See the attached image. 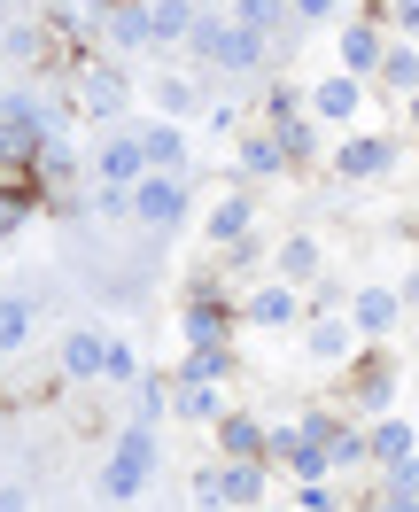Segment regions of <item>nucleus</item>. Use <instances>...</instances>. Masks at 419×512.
Wrapping results in <instances>:
<instances>
[{
  "label": "nucleus",
  "mask_w": 419,
  "mask_h": 512,
  "mask_svg": "<svg viewBox=\"0 0 419 512\" xmlns=\"http://www.w3.org/2000/svg\"><path fill=\"white\" fill-rule=\"evenodd\" d=\"M226 466V512H257L264 505V458H218Z\"/></svg>",
  "instance_id": "27"
},
{
  "label": "nucleus",
  "mask_w": 419,
  "mask_h": 512,
  "mask_svg": "<svg viewBox=\"0 0 419 512\" xmlns=\"http://www.w3.org/2000/svg\"><path fill=\"white\" fill-rule=\"evenodd\" d=\"M32 319H39V295H24V288L0 295V365L32 350Z\"/></svg>",
  "instance_id": "20"
},
{
  "label": "nucleus",
  "mask_w": 419,
  "mask_h": 512,
  "mask_svg": "<svg viewBox=\"0 0 419 512\" xmlns=\"http://www.w3.org/2000/svg\"><path fill=\"white\" fill-rule=\"evenodd\" d=\"M373 489H388V497H419V450H412V458H396V466H373Z\"/></svg>",
  "instance_id": "38"
},
{
  "label": "nucleus",
  "mask_w": 419,
  "mask_h": 512,
  "mask_svg": "<svg viewBox=\"0 0 419 512\" xmlns=\"http://www.w3.org/2000/svg\"><path fill=\"white\" fill-rule=\"evenodd\" d=\"M148 8H156V47H187L202 8H194V0H148Z\"/></svg>",
  "instance_id": "33"
},
{
  "label": "nucleus",
  "mask_w": 419,
  "mask_h": 512,
  "mask_svg": "<svg viewBox=\"0 0 419 512\" xmlns=\"http://www.w3.org/2000/svg\"><path fill=\"white\" fill-rule=\"evenodd\" d=\"M187 210H194V179H179V171H148L140 187H132V225L140 233H179L187 225Z\"/></svg>",
  "instance_id": "4"
},
{
  "label": "nucleus",
  "mask_w": 419,
  "mask_h": 512,
  "mask_svg": "<svg viewBox=\"0 0 419 512\" xmlns=\"http://www.w3.org/2000/svg\"><path fill=\"white\" fill-rule=\"evenodd\" d=\"M350 466H373V427H350V419H342V435H334V474H350Z\"/></svg>",
  "instance_id": "34"
},
{
  "label": "nucleus",
  "mask_w": 419,
  "mask_h": 512,
  "mask_svg": "<svg viewBox=\"0 0 419 512\" xmlns=\"http://www.w3.org/2000/svg\"><path fill=\"white\" fill-rule=\"evenodd\" d=\"M381 55H388V39H381L373 16L342 24V70H350V78H381Z\"/></svg>",
  "instance_id": "19"
},
{
  "label": "nucleus",
  "mask_w": 419,
  "mask_h": 512,
  "mask_svg": "<svg viewBox=\"0 0 419 512\" xmlns=\"http://www.w3.org/2000/svg\"><path fill=\"white\" fill-rule=\"evenodd\" d=\"M365 16H373V24H388L396 39H419V0H373Z\"/></svg>",
  "instance_id": "36"
},
{
  "label": "nucleus",
  "mask_w": 419,
  "mask_h": 512,
  "mask_svg": "<svg viewBox=\"0 0 419 512\" xmlns=\"http://www.w3.org/2000/svg\"><path fill=\"white\" fill-rule=\"evenodd\" d=\"M326 171H334L342 187L388 179V171H396V140H388V132H342V140H334V156H326Z\"/></svg>",
  "instance_id": "5"
},
{
  "label": "nucleus",
  "mask_w": 419,
  "mask_h": 512,
  "mask_svg": "<svg viewBox=\"0 0 419 512\" xmlns=\"http://www.w3.org/2000/svg\"><path fill=\"white\" fill-rule=\"evenodd\" d=\"M396 295H404V311H412V303H419V264H412V272H404V288H396Z\"/></svg>",
  "instance_id": "45"
},
{
  "label": "nucleus",
  "mask_w": 419,
  "mask_h": 512,
  "mask_svg": "<svg viewBox=\"0 0 419 512\" xmlns=\"http://www.w3.org/2000/svg\"><path fill=\"white\" fill-rule=\"evenodd\" d=\"M272 443H280V466H288L295 481H326V474H334V450H326V443H311V435H295V427H280Z\"/></svg>",
  "instance_id": "23"
},
{
  "label": "nucleus",
  "mask_w": 419,
  "mask_h": 512,
  "mask_svg": "<svg viewBox=\"0 0 419 512\" xmlns=\"http://www.w3.org/2000/svg\"><path fill=\"white\" fill-rule=\"evenodd\" d=\"M295 512H303V505H295Z\"/></svg>",
  "instance_id": "48"
},
{
  "label": "nucleus",
  "mask_w": 419,
  "mask_h": 512,
  "mask_svg": "<svg viewBox=\"0 0 419 512\" xmlns=\"http://www.w3.org/2000/svg\"><path fill=\"white\" fill-rule=\"evenodd\" d=\"M171 412L194 419V427H218V419H226V396H218V388H194V381H171Z\"/></svg>",
  "instance_id": "29"
},
{
  "label": "nucleus",
  "mask_w": 419,
  "mask_h": 512,
  "mask_svg": "<svg viewBox=\"0 0 419 512\" xmlns=\"http://www.w3.org/2000/svg\"><path fill=\"white\" fill-rule=\"evenodd\" d=\"M233 163H241V179H288V171H295L272 125H249V132H241V140H233Z\"/></svg>",
  "instance_id": "13"
},
{
  "label": "nucleus",
  "mask_w": 419,
  "mask_h": 512,
  "mask_svg": "<svg viewBox=\"0 0 419 512\" xmlns=\"http://www.w3.org/2000/svg\"><path fill=\"white\" fill-rule=\"evenodd\" d=\"M101 47H117V55H148V47H156V8H148V0H109Z\"/></svg>",
  "instance_id": "11"
},
{
  "label": "nucleus",
  "mask_w": 419,
  "mask_h": 512,
  "mask_svg": "<svg viewBox=\"0 0 419 512\" xmlns=\"http://www.w3.org/2000/svg\"><path fill=\"white\" fill-rule=\"evenodd\" d=\"M140 148H148V171H179V179H194V140L179 117H140Z\"/></svg>",
  "instance_id": "8"
},
{
  "label": "nucleus",
  "mask_w": 419,
  "mask_h": 512,
  "mask_svg": "<svg viewBox=\"0 0 419 512\" xmlns=\"http://www.w3.org/2000/svg\"><path fill=\"white\" fill-rule=\"evenodd\" d=\"M311 117L334 132H350L357 117H365V78H350V70H334V78H319L311 86Z\"/></svg>",
  "instance_id": "10"
},
{
  "label": "nucleus",
  "mask_w": 419,
  "mask_h": 512,
  "mask_svg": "<svg viewBox=\"0 0 419 512\" xmlns=\"http://www.w3.org/2000/svg\"><path fill=\"white\" fill-rule=\"evenodd\" d=\"M0 512H32V489H16V481H0Z\"/></svg>",
  "instance_id": "44"
},
{
  "label": "nucleus",
  "mask_w": 419,
  "mask_h": 512,
  "mask_svg": "<svg viewBox=\"0 0 419 512\" xmlns=\"http://www.w3.org/2000/svg\"><path fill=\"white\" fill-rule=\"evenodd\" d=\"M32 171H39V187H47V202H55V194H70L78 179H86V171H94V163L78 156V140H47Z\"/></svg>",
  "instance_id": "18"
},
{
  "label": "nucleus",
  "mask_w": 419,
  "mask_h": 512,
  "mask_svg": "<svg viewBox=\"0 0 419 512\" xmlns=\"http://www.w3.org/2000/svg\"><path fill=\"white\" fill-rule=\"evenodd\" d=\"M303 350H311V365H342V357L357 350V326H350V311H342V319H311L303 326Z\"/></svg>",
  "instance_id": "22"
},
{
  "label": "nucleus",
  "mask_w": 419,
  "mask_h": 512,
  "mask_svg": "<svg viewBox=\"0 0 419 512\" xmlns=\"http://www.w3.org/2000/svg\"><path fill=\"white\" fill-rule=\"evenodd\" d=\"M226 16L241 24V32H257V39H288L295 0H226Z\"/></svg>",
  "instance_id": "24"
},
{
  "label": "nucleus",
  "mask_w": 419,
  "mask_h": 512,
  "mask_svg": "<svg viewBox=\"0 0 419 512\" xmlns=\"http://www.w3.org/2000/svg\"><path fill=\"white\" fill-rule=\"evenodd\" d=\"M326 272V249L311 241V233H295V241H280V256H272V280H288V288H311Z\"/></svg>",
  "instance_id": "25"
},
{
  "label": "nucleus",
  "mask_w": 419,
  "mask_h": 512,
  "mask_svg": "<svg viewBox=\"0 0 419 512\" xmlns=\"http://www.w3.org/2000/svg\"><path fill=\"white\" fill-rule=\"evenodd\" d=\"M148 179V148H140V132L117 125L94 140V187H140Z\"/></svg>",
  "instance_id": "7"
},
{
  "label": "nucleus",
  "mask_w": 419,
  "mask_h": 512,
  "mask_svg": "<svg viewBox=\"0 0 419 512\" xmlns=\"http://www.w3.org/2000/svg\"><path fill=\"white\" fill-rule=\"evenodd\" d=\"M70 94H78V117H94V125H117L132 109V70L109 63V55H86V63L70 70Z\"/></svg>",
  "instance_id": "3"
},
{
  "label": "nucleus",
  "mask_w": 419,
  "mask_h": 512,
  "mask_svg": "<svg viewBox=\"0 0 419 512\" xmlns=\"http://www.w3.org/2000/svg\"><path fill=\"white\" fill-rule=\"evenodd\" d=\"M404 125H412V132H419V94H412V101H404Z\"/></svg>",
  "instance_id": "46"
},
{
  "label": "nucleus",
  "mask_w": 419,
  "mask_h": 512,
  "mask_svg": "<svg viewBox=\"0 0 419 512\" xmlns=\"http://www.w3.org/2000/svg\"><path fill=\"white\" fill-rule=\"evenodd\" d=\"M249 225H257V194L233 187L210 202V218H202V233H210V249H233V241H249Z\"/></svg>",
  "instance_id": "15"
},
{
  "label": "nucleus",
  "mask_w": 419,
  "mask_h": 512,
  "mask_svg": "<svg viewBox=\"0 0 419 512\" xmlns=\"http://www.w3.org/2000/svg\"><path fill=\"white\" fill-rule=\"evenodd\" d=\"M381 86H388V94H404V101L419 94V47H412V39H388V55H381Z\"/></svg>",
  "instance_id": "30"
},
{
  "label": "nucleus",
  "mask_w": 419,
  "mask_h": 512,
  "mask_svg": "<svg viewBox=\"0 0 419 512\" xmlns=\"http://www.w3.org/2000/svg\"><path fill=\"white\" fill-rule=\"evenodd\" d=\"M156 117H194V78H156Z\"/></svg>",
  "instance_id": "37"
},
{
  "label": "nucleus",
  "mask_w": 419,
  "mask_h": 512,
  "mask_svg": "<svg viewBox=\"0 0 419 512\" xmlns=\"http://www.w3.org/2000/svg\"><path fill=\"white\" fill-rule=\"evenodd\" d=\"M132 381H140V350L125 334H109V388H132Z\"/></svg>",
  "instance_id": "39"
},
{
  "label": "nucleus",
  "mask_w": 419,
  "mask_h": 512,
  "mask_svg": "<svg viewBox=\"0 0 419 512\" xmlns=\"http://www.w3.org/2000/svg\"><path fill=\"white\" fill-rule=\"evenodd\" d=\"M311 109V86H295V78H264L257 86V125H288Z\"/></svg>",
  "instance_id": "26"
},
{
  "label": "nucleus",
  "mask_w": 419,
  "mask_h": 512,
  "mask_svg": "<svg viewBox=\"0 0 419 512\" xmlns=\"http://www.w3.org/2000/svg\"><path fill=\"white\" fill-rule=\"evenodd\" d=\"M342 16V0H295V24H334Z\"/></svg>",
  "instance_id": "42"
},
{
  "label": "nucleus",
  "mask_w": 419,
  "mask_h": 512,
  "mask_svg": "<svg viewBox=\"0 0 419 512\" xmlns=\"http://www.w3.org/2000/svg\"><path fill=\"white\" fill-rule=\"evenodd\" d=\"M187 505H194V512H226V466H194Z\"/></svg>",
  "instance_id": "35"
},
{
  "label": "nucleus",
  "mask_w": 419,
  "mask_h": 512,
  "mask_svg": "<svg viewBox=\"0 0 419 512\" xmlns=\"http://www.w3.org/2000/svg\"><path fill=\"white\" fill-rule=\"evenodd\" d=\"M233 365H241V357H233V342H226V350H187L171 381H194V388H226V381H233Z\"/></svg>",
  "instance_id": "28"
},
{
  "label": "nucleus",
  "mask_w": 419,
  "mask_h": 512,
  "mask_svg": "<svg viewBox=\"0 0 419 512\" xmlns=\"http://www.w3.org/2000/svg\"><path fill=\"white\" fill-rule=\"evenodd\" d=\"M0 94H8V86H0Z\"/></svg>",
  "instance_id": "47"
},
{
  "label": "nucleus",
  "mask_w": 419,
  "mask_h": 512,
  "mask_svg": "<svg viewBox=\"0 0 419 512\" xmlns=\"http://www.w3.org/2000/svg\"><path fill=\"white\" fill-rule=\"evenodd\" d=\"M233 326H241V303H226L218 272H202V280L187 288V303H179V334H187V350H226Z\"/></svg>",
  "instance_id": "2"
},
{
  "label": "nucleus",
  "mask_w": 419,
  "mask_h": 512,
  "mask_svg": "<svg viewBox=\"0 0 419 512\" xmlns=\"http://www.w3.org/2000/svg\"><path fill=\"white\" fill-rule=\"evenodd\" d=\"M132 404H140V419L156 427V419L171 412V388H163V381H132Z\"/></svg>",
  "instance_id": "40"
},
{
  "label": "nucleus",
  "mask_w": 419,
  "mask_h": 512,
  "mask_svg": "<svg viewBox=\"0 0 419 512\" xmlns=\"http://www.w3.org/2000/svg\"><path fill=\"white\" fill-rule=\"evenodd\" d=\"M365 512H419V497H388V489H373V497H365Z\"/></svg>",
  "instance_id": "43"
},
{
  "label": "nucleus",
  "mask_w": 419,
  "mask_h": 512,
  "mask_svg": "<svg viewBox=\"0 0 419 512\" xmlns=\"http://www.w3.org/2000/svg\"><path fill=\"white\" fill-rule=\"evenodd\" d=\"M156 458H163L156 427H148V419H132L125 435L109 443V458H101V505H140V489L156 481Z\"/></svg>",
  "instance_id": "1"
},
{
  "label": "nucleus",
  "mask_w": 419,
  "mask_h": 512,
  "mask_svg": "<svg viewBox=\"0 0 419 512\" xmlns=\"http://www.w3.org/2000/svg\"><path fill=\"white\" fill-rule=\"evenodd\" d=\"M63 381H109V326H70L63 334Z\"/></svg>",
  "instance_id": "14"
},
{
  "label": "nucleus",
  "mask_w": 419,
  "mask_h": 512,
  "mask_svg": "<svg viewBox=\"0 0 419 512\" xmlns=\"http://www.w3.org/2000/svg\"><path fill=\"white\" fill-rule=\"evenodd\" d=\"M226 47H233V16L226 8H202L187 32V63L194 70H226Z\"/></svg>",
  "instance_id": "17"
},
{
  "label": "nucleus",
  "mask_w": 419,
  "mask_h": 512,
  "mask_svg": "<svg viewBox=\"0 0 419 512\" xmlns=\"http://www.w3.org/2000/svg\"><path fill=\"white\" fill-rule=\"evenodd\" d=\"M218 458H280V443L257 412H226L218 419Z\"/></svg>",
  "instance_id": "16"
},
{
  "label": "nucleus",
  "mask_w": 419,
  "mask_h": 512,
  "mask_svg": "<svg viewBox=\"0 0 419 512\" xmlns=\"http://www.w3.org/2000/svg\"><path fill=\"white\" fill-rule=\"evenodd\" d=\"M39 16H47V32L63 39L70 63H86V55H94V39H101V24H109V0H47Z\"/></svg>",
  "instance_id": "6"
},
{
  "label": "nucleus",
  "mask_w": 419,
  "mask_h": 512,
  "mask_svg": "<svg viewBox=\"0 0 419 512\" xmlns=\"http://www.w3.org/2000/svg\"><path fill=\"white\" fill-rule=\"evenodd\" d=\"M419 450V435H412V419H373V466H396V458H412Z\"/></svg>",
  "instance_id": "31"
},
{
  "label": "nucleus",
  "mask_w": 419,
  "mask_h": 512,
  "mask_svg": "<svg viewBox=\"0 0 419 512\" xmlns=\"http://www.w3.org/2000/svg\"><path fill=\"white\" fill-rule=\"evenodd\" d=\"M295 319H303V288H288V280H257L241 295V326H257V334H280Z\"/></svg>",
  "instance_id": "9"
},
{
  "label": "nucleus",
  "mask_w": 419,
  "mask_h": 512,
  "mask_svg": "<svg viewBox=\"0 0 419 512\" xmlns=\"http://www.w3.org/2000/svg\"><path fill=\"white\" fill-rule=\"evenodd\" d=\"M295 505H303V512H342V497H334L326 481H303V497H295Z\"/></svg>",
  "instance_id": "41"
},
{
  "label": "nucleus",
  "mask_w": 419,
  "mask_h": 512,
  "mask_svg": "<svg viewBox=\"0 0 419 512\" xmlns=\"http://www.w3.org/2000/svg\"><path fill=\"white\" fill-rule=\"evenodd\" d=\"M350 381H357V388H350L357 412H365V419H388V404H396V365H388V357H365Z\"/></svg>",
  "instance_id": "21"
},
{
  "label": "nucleus",
  "mask_w": 419,
  "mask_h": 512,
  "mask_svg": "<svg viewBox=\"0 0 419 512\" xmlns=\"http://www.w3.org/2000/svg\"><path fill=\"white\" fill-rule=\"evenodd\" d=\"M350 326H357V342H388V334L404 326V295L396 288H357L350 295Z\"/></svg>",
  "instance_id": "12"
},
{
  "label": "nucleus",
  "mask_w": 419,
  "mask_h": 512,
  "mask_svg": "<svg viewBox=\"0 0 419 512\" xmlns=\"http://www.w3.org/2000/svg\"><path fill=\"white\" fill-rule=\"evenodd\" d=\"M272 132H280V148H288L295 171H311V163H319V117H311V109L288 117V125H272Z\"/></svg>",
  "instance_id": "32"
}]
</instances>
